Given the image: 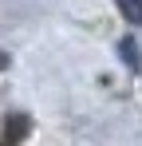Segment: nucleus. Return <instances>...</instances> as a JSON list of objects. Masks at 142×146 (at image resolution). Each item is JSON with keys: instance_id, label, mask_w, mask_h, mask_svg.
I'll return each instance as SVG.
<instances>
[{"instance_id": "2", "label": "nucleus", "mask_w": 142, "mask_h": 146, "mask_svg": "<svg viewBox=\"0 0 142 146\" xmlns=\"http://www.w3.org/2000/svg\"><path fill=\"white\" fill-rule=\"evenodd\" d=\"M115 4H118V12L126 16V24L142 28V0H115Z\"/></svg>"}, {"instance_id": "1", "label": "nucleus", "mask_w": 142, "mask_h": 146, "mask_svg": "<svg viewBox=\"0 0 142 146\" xmlns=\"http://www.w3.org/2000/svg\"><path fill=\"white\" fill-rule=\"evenodd\" d=\"M24 134H28V119H24V115H12V119H8V130H4V138H0V146H12L16 138H24Z\"/></svg>"}, {"instance_id": "4", "label": "nucleus", "mask_w": 142, "mask_h": 146, "mask_svg": "<svg viewBox=\"0 0 142 146\" xmlns=\"http://www.w3.org/2000/svg\"><path fill=\"white\" fill-rule=\"evenodd\" d=\"M4 63H8V59H4V55H0V67H4Z\"/></svg>"}, {"instance_id": "3", "label": "nucleus", "mask_w": 142, "mask_h": 146, "mask_svg": "<svg viewBox=\"0 0 142 146\" xmlns=\"http://www.w3.org/2000/svg\"><path fill=\"white\" fill-rule=\"evenodd\" d=\"M118 48H122V55H126V67H130V71H138V55H134V44H130V40H122Z\"/></svg>"}]
</instances>
